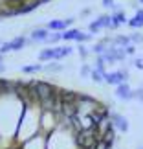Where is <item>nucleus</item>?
<instances>
[{"label": "nucleus", "instance_id": "1", "mask_svg": "<svg viewBox=\"0 0 143 149\" xmlns=\"http://www.w3.org/2000/svg\"><path fill=\"white\" fill-rule=\"evenodd\" d=\"M101 140L95 129H83L79 133H73V142H75L77 149H90L95 146V142Z\"/></svg>", "mask_w": 143, "mask_h": 149}, {"label": "nucleus", "instance_id": "2", "mask_svg": "<svg viewBox=\"0 0 143 149\" xmlns=\"http://www.w3.org/2000/svg\"><path fill=\"white\" fill-rule=\"evenodd\" d=\"M57 90L59 88H57L53 83H50V81H33V92H35L37 98H39V105H41V101L50 100Z\"/></svg>", "mask_w": 143, "mask_h": 149}, {"label": "nucleus", "instance_id": "3", "mask_svg": "<svg viewBox=\"0 0 143 149\" xmlns=\"http://www.w3.org/2000/svg\"><path fill=\"white\" fill-rule=\"evenodd\" d=\"M127 79H128V72L123 68V70L106 72L105 83H106V85H112V87H117V85H121V83H127Z\"/></svg>", "mask_w": 143, "mask_h": 149}, {"label": "nucleus", "instance_id": "4", "mask_svg": "<svg viewBox=\"0 0 143 149\" xmlns=\"http://www.w3.org/2000/svg\"><path fill=\"white\" fill-rule=\"evenodd\" d=\"M110 122H112V127L117 131V133H127L128 131V120L119 112H112L110 114Z\"/></svg>", "mask_w": 143, "mask_h": 149}, {"label": "nucleus", "instance_id": "5", "mask_svg": "<svg viewBox=\"0 0 143 149\" xmlns=\"http://www.w3.org/2000/svg\"><path fill=\"white\" fill-rule=\"evenodd\" d=\"M114 94H116V98L121 100V101H130V100H134V90H132V87H130L128 83L117 85L116 90H114Z\"/></svg>", "mask_w": 143, "mask_h": 149}, {"label": "nucleus", "instance_id": "6", "mask_svg": "<svg viewBox=\"0 0 143 149\" xmlns=\"http://www.w3.org/2000/svg\"><path fill=\"white\" fill-rule=\"evenodd\" d=\"M48 39H50V31L46 28H35V30L30 33L28 41L31 44V42H48Z\"/></svg>", "mask_w": 143, "mask_h": 149}, {"label": "nucleus", "instance_id": "7", "mask_svg": "<svg viewBox=\"0 0 143 149\" xmlns=\"http://www.w3.org/2000/svg\"><path fill=\"white\" fill-rule=\"evenodd\" d=\"M72 52H73V48L72 46H55L53 48V61H61V59H64V57H68V55H72Z\"/></svg>", "mask_w": 143, "mask_h": 149}, {"label": "nucleus", "instance_id": "8", "mask_svg": "<svg viewBox=\"0 0 143 149\" xmlns=\"http://www.w3.org/2000/svg\"><path fill=\"white\" fill-rule=\"evenodd\" d=\"M44 28H46L48 31H66V28H68V26H66V22H64V20H61V19H53V20H50Z\"/></svg>", "mask_w": 143, "mask_h": 149}, {"label": "nucleus", "instance_id": "9", "mask_svg": "<svg viewBox=\"0 0 143 149\" xmlns=\"http://www.w3.org/2000/svg\"><path fill=\"white\" fill-rule=\"evenodd\" d=\"M128 19H127V15H125V11H116V13L112 15V30H116V28H119L121 24H127Z\"/></svg>", "mask_w": 143, "mask_h": 149}, {"label": "nucleus", "instance_id": "10", "mask_svg": "<svg viewBox=\"0 0 143 149\" xmlns=\"http://www.w3.org/2000/svg\"><path fill=\"white\" fill-rule=\"evenodd\" d=\"M81 30H77V28H68L66 31H62V41H79V37H81Z\"/></svg>", "mask_w": 143, "mask_h": 149}, {"label": "nucleus", "instance_id": "11", "mask_svg": "<svg viewBox=\"0 0 143 149\" xmlns=\"http://www.w3.org/2000/svg\"><path fill=\"white\" fill-rule=\"evenodd\" d=\"M11 42V50L13 52H17V50H22L26 46V44H30V41H28V37H24V35H19V37H15L13 41H9Z\"/></svg>", "mask_w": 143, "mask_h": 149}, {"label": "nucleus", "instance_id": "12", "mask_svg": "<svg viewBox=\"0 0 143 149\" xmlns=\"http://www.w3.org/2000/svg\"><path fill=\"white\" fill-rule=\"evenodd\" d=\"M128 44H130V37H127V35L112 37V46H116V48H127Z\"/></svg>", "mask_w": 143, "mask_h": 149}, {"label": "nucleus", "instance_id": "13", "mask_svg": "<svg viewBox=\"0 0 143 149\" xmlns=\"http://www.w3.org/2000/svg\"><path fill=\"white\" fill-rule=\"evenodd\" d=\"M97 24H99L101 28H103V30H112V15H99V17H97Z\"/></svg>", "mask_w": 143, "mask_h": 149}, {"label": "nucleus", "instance_id": "14", "mask_svg": "<svg viewBox=\"0 0 143 149\" xmlns=\"http://www.w3.org/2000/svg\"><path fill=\"white\" fill-rule=\"evenodd\" d=\"M53 48H42L41 52H39V61L41 63H50L53 61Z\"/></svg>", "mask_w": 143, "mask_h": 149}, {"label": "nucleus", "instance_id": "15", "mask_svg": "<svg viewBox=\"0 0 143 149\" xmlns=\"http://www.w3.org/2000/svg\"><path fill=\"white\" fill-rule=\"evenodd\" d=\"M44 70V65H26L22 66V74H39Z\"/></svg>", "mask_w": 143, "mask_h": 149}, {"label": "nucleus", "instance_id": "16", "mask_svg": "<svg viewBox=\"0 0 143 149\" xmlns=\"http://www.w3.org/2000/svg\"><path fill=\"white\" fill-rule=\"evenodd\" d=\"M62 66L61 63H48V65H44V70L42 72H48V74H57V72H61L62 70Z\"/></svg>", "mask_w": 143, "mask_h": 149}, {"label": "nucleus", "instance_id": "17", "mask_svg": "<svg viewBox=\"0 0 143 149\" xmlns=\"http://www.w3.org/2000/svg\"><path fill=\"white\" fill-rule=\"evenodd\" d=\"M116 133H117V131H116V129L112 127L110 131H106V133L103 134V138H101V140H105L106 144H108V146L112 147V146H114V142H116Z\"/></svg>", "mask_w": 143, "mask_h": 149}, {"label": "nucleus", "instance_id": "18", "mask_svg": "<svg viewBox=\"0 0 143 149\" xmlns=\"http://www.w3.org/2000/svg\"><path fill=\"white\" fill-rule=\"evenodd\" d=\"M39 2H31V4H26V6H22V8L17 11V15H24V13H31V11H35L39 8Z\"/></svg>", "mask_w": 143, "mask_h": 149}, {"label": "nucleus", "instance_id": "19", "mask_svg": "<svg viewBox=\"0 0 143 149\" xmlns=\"http://www.w3.org/2000/svg\"><path fill=\"white\" fill-rule=\"evenodd\" d=\"M106 50H108V46H106V44L103 42V41H99V42H95V44H94V48H92V52H94L95 55H103V54H105Z\"/></svg>", "mask_w": 143, "mask_h": 149}, {"label": "nucleus", "instance_id": "20", "mask_svg": "<svg viewBox=\"0 0 143 149\" xmlns=\"http://www.w3.org/2000/svg\"><path fill=\"white\" fill-rule=\"evenodd\" d=\"M105 76H106V74L95 70V68H92V74H90V77H92L94 83H103V81H105Z\"/></svg>", "mask_w": 143, "mask_h": 149}, {"label": "nucleus", "instance_id": "21", "mask_svg": "<svg viewBox=\"0 0 143 149\" xmlns=\"http://www.w3.org/2000/svg\"><path fill=\"white\" fill-rule=\"evenodd\" d=\"M101 30H103V28L97 24V20H92L88 24V33H92V35H94V33H101Z\"/></svg>", "mask_w": 143, "mask_h": 149}, {"label": "nucleus", "instance_id": "22", "mask_svg": "<svg viewBox=\"0 0 143 149\" xmlns=\"http://www.w3.org/2000/svg\"><path fill=\"white\" fill-rule=\"evenodd\" d=\"M127 24H128L130 28H132V30H140V28H143V22H141V20H138L136 17H132V19H128V22H127Z\"/></svg>", "mask_w": 143, "mask_h": 149}, {"label": "nucleus", "instance_id": "23", "mask_svg": "<svg viewBox=\"0 0 143 149\" xmlns=\"http://www.w3.org/2000/svg\"><path fill=\"white\" fill-rule=\"evenodd\" d=\"M130 44H143V33H132L130 35Z\"/></svg>", "mask_w": 143, "mask_h": 149}, {"label": "nucleus", "instance_id": "24", "mask_svg": "<svg viewBox=\"0 0 143 149\" xmlns=\"http://www.w3.org/2000/svg\"><path fill=\"white\" fill-rule=\"evenodd\" d=\"M59 41H62V31H53L48 39V42H59Z\"/></svg>", "mask_w": 143, "mask_h": 149}, {"label": "nucleus", "instance_id": "25", "mask_svg": "<svg viewBox=\"0 0 143 149\" xmlns=\"http://www.w3.org/2000/svg\"><path fill=\"white\" fill-rule=\"evenodd\" d=\"M90 74H92V68H90L86 63H84V65L81 66V77H88Z\"/></svg>", "mask_w": 143, "mask_h": 149}, {"label": "nucleus", "instance_id": "26", "mask_svg": "<svg viewBox=\"0 0 143 149\" xmlns=\"http://www.w3.org/2000/svg\"><path fill=\"white\" fill-rule=\"evenodd\" d=\"M8 52H13V50H11V42H2V44H0V55L8 54Z\"/></svg>", "mask_w": 143, "mask_h": 149}, {"label": "nucleus", "instance_id": "27", "mask_svg": "<svg viewBox=\"0 0 143 149\" xmlns=\"http://www.w3.org/2000/svg\"><path fill=\"white\" fill-rule=\"evenodd\" d=\"M94 149H112V147L108 146L105 140H97V142H95V146H94Z\"/></svg>", "mask_w": 143, "mask_h": 149}, {"label": "nucleus", "instance_id": "28", "mask_svg": "<svg viewBox=\"0 0 143 149\" xmlns=\"http://www.w3.org/2000/svg\"><path fill=\"white\" fill-rule=\"evenodd\" d=\"M77 52H79V55H81V59H83V61L88 57V52H86V48H84L83 44H79V46H77Z\"/></svg>", "mask_w": 143, "mask_h": 149}, {"label": "nucleus", "instance_id": "29", "mask_svg": "<svg viewBox=\"0 0 143 149\" xmlns=\"http://www.w3.org/2000/svg\"><path fill=\"white\" fill-rule=\"evenodd\" d=\"M125 54H127V57H128V55L134 57V55H136V46H134V44H128V46L125 48Z\"/></svg>", "mask_w": 143, "mask_h": 149}, {"label": "nucleus", "instance_id": "30", "mask_svg": "<svg viewBox=\"0 0 143 149\" xmlns=\"http://www.w3.org/2000/svg\"><path fill=\"white\" fill-rule=\"evenodd\" d=\"M86 41H92V33H81L77 42H86Z\"/></svg>", "mask_w": 143, "mask_h": 149}, {"label": "nucleus", "instance_id": "31", "mask_svg": "<svg viewBox=\"0 0 143 149\" xmlns=\"http://www.w3.org/2000/svg\"><path fill=\"white\" fill-rule=\"evenodd\" d=\"M132 65H134L136 68H138V70H143V59H141V57H138V59H134V63H132Z\"/></svg>", "mask_w": 143, "mask_h": 149}, {"label": "nucleus", "instance_id": "32", "mask_svg": "<svg viewBox=\"0 0 143 149\" xmlns=\"http://www.w3.org/2000/svg\"><path fill=\"white\" fill-rule=\"evenodd\" d=\"M101 4H103V8H112L116 2H114V0H101Z\"/></svg>", "mask_w": 143, "mask_h": 149}, {"label": "nucleus", "instance_id": "33", "mask_svg": "<svg viewBox=\"0 0 143 149\" xmlns=\"http://www.w3.org/2000/svg\"><path fill=\"white\" fill-rule=\"evenodd\" d=\"M134 17H136L138 20H141V22H143V8H140L138 11H136V15H134Z\"/></svg>", "mask_w": 143, "mask_h": 149}, {"label": "nucleus", "instance_id": "34", "mask_svg": "<svg viewBox=\"0 0 143 149\" xmlns=\"http://www.w3.org/2000/svg\"><path fill=\"white\" fill-rule=\"evenodd\" d=\"M73 20H75V19H73V17H68V19H64L66 26H72V24H73Z\"/></svg>", "mask_w": 143, "mask_h": 149}, {"label": "nucleus", "instance_id": "35", "mask_svg": "<svg viewBox=\"0 0 143 149\" xmlns=\"http://www.w3.org/2000/svg\"><path fill=\"white\" fill-rule=\"evenodd\" d=\"M90 13H92V9H90V8H88V9H83V11H81V17H88Z\"/></svg>", "mask_w": 143, "mask_h": 149}, {"label": "nucleus", "instance_id": "36", "mask_svg": "<svg viewBox=\"0 0 143 149\" xmlns=\"http://www.w3.org/2000/svg\"><path fill=\"white\" fill-rule=\"evenodd\" d=\"M6 72V65H4V61H2V55H0V74Z\"/></svg>", "mask_w": 143, "mask_h": 149}, {"label": "nucleus", "instance_id": "37", "mask_svg": "<svg viewBox=\"0 0 143 149\" xmlns=\"http://www.w3.org/2000/svg\"><path fill=\"white\" fill-rule=\"evenodd\" d=\"M37 2H39V4H48L50 0H37Z\"/></svg>", "mask_w": 143, "mask_h": 149}, {"label": "nucleus", "instance_id": "38", "mask_svg": "<svg viewBox=\"0 0 143 149\" xmlns=\"http://www.w3.org/2000/svg\"><path fill=\"white\" fill-rule=\"evenodd\" d=\"M138 2H140V4H143V0H138Z\"/></svg>", "mask_w": 143, "mask_h": 149}, {"label": "nucleus", "instance_id": "39", "mask_svg": "<svg viewBox=\"0 0 143 149\" xmlns=\"http://www.w3.org/2000/svg\"><path fill=\"white\" fill-rule=\"evenodd\" d=\"M140 149H143V147H140Z\"/></svg>", "mask_w": 143, "mask_h": 149}]
</instances>
